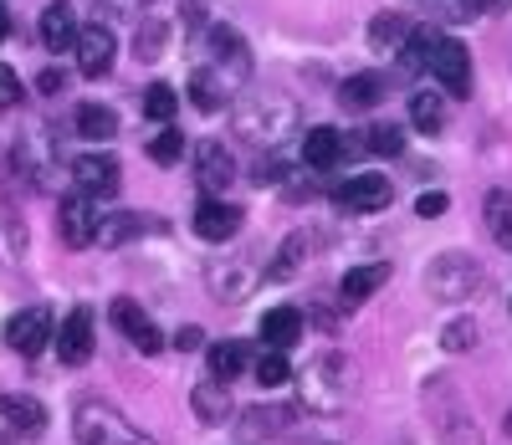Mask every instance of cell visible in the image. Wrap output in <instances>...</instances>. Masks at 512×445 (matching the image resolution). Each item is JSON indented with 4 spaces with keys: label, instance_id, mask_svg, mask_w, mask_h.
Segmentation results:
<instances>
[{
    "label": "cell",
    "instance_id": "6da1fadb",
    "mask_svg": "<svg viewBox=\"0 0 512 445\" xmlns=\"http://www.w3.org/2000/svg\"><path fill=\"white\" fill-rule=\"evenodd\" d=\"M415 67H425L451 98H466L472 93V57H466V47L456 36H446V31H431V26H410V36H405V47H400Z\"/></svg>",
    "mask_w": 512,
    "mask_h": 445
},
{
    "label": "cell",
    "instance_id": "7a4b0ae2",
    "mask_svg": "<svg viewBox=\"0 0 512 445\" xmlns=\"http://www.w3.org/2000/svg\"><path fill=\"white\" fill-rule=\"evenodd\" d=\"M354 364L344 353H318V359L297 374V405L308 415H338L354 399Z\"/></svg>",
    "mask_w": 512,
    "mask_h": 445
},
{
    "label": "cell",
    "instance_id": "3957f363",
    "mask_svg": "<svg viewBox=\"0 0 512 445\" xmlns=\"http://www.w3.org/2000/svg\"><path fill=\"white\" fill-rule=\"evenodd\" d=\"M425 399V420H431V430L446 440V445H482V430L472 420V405H466V394L456 389L451 374H431L420 389Z\"/></svg>",
    "mask_w": 512,
    "mask_h": 445
},
{
    "label": "cell",
    "instance_id": "277c9868",
    "mask_svg": "<svg viewBox=\"0 0 512 445\" xmlns=\"http://www.w3.org/2000/svg\"><path fill=\"white\" fill-rule=\"evenodd\" d=\"M482 282H487L482 261L466 256V251H441L431 266H425V292H431L436 302H466L472 292H482Z\"/></svg>",
    "mask_w": 512,
    "mask_h": 445
},
{
    "label": "cell",
    "instance_id": "5b68a950",
    "mask_svg": "<svg viewBox=\"0 0 512 445\" xmlns=\"http://www.w3.org/2000/svg\"><path fill=\"white\" fill-rule=\"evenodd\" d=\"M77 440L82 445H149L134 425H128L118 410L98 405V399H88V405H77V420H72Z\"/></svg>",
    "mask_w": 512,
    "mask_h": 445
},
{
    "label": "cell",
    "instance_id": "8992f818",
    "mask_svg": "<svg viewBox=\"0 0 512 445\" xmlns=\"http://www.w3.org/2000/svg\"><path fill=\"white\" fill-rule=\"evenodd\" d=\"M390 200H395V185L384 174H349L333 190V205L344 215H379V210H390Z\"/></svg>",
    "mask_w": 512,
    "mask_h": 445
},
{
    "label": "cell",
    "instance_id": "52a82bcc",
    "mask_svg": "<svg viewBox=\"0 0 512 445\" xmlns=\"http://www.w3.org/2000/svg\"><path fill=\"white\" fill-rule=\"evenodd\" d=\"M52 313L47 307H26V313H16L11 323H6V343L16 348V353H26V359H36L41 348L52 343Z\"/></svg>",
    "mask_w": 512,
    "mask_h": 445
},
{
    "label": "cell",
    "instance_id": "ba28073f",
    "mask_svg": "<svg viewBox=\"0 0 512 445\" xmlns=\"http://www.w3.org/2000/svg\"><path fill=\"white\" fill-rule=\"evenodd\" d=\"M98 215H103V210L93 205V195H82V190L67 195L62 210H57V220H62V241L77 246V251H82V246H93V236H98Z\"/></svg>",
    "mask_w": 512,
    "mask_h": 445
},
{
    "label": "cell",
    "instance_id": "9c48e42d",
    "mask_svg": "<svg viewBox=\"0 0 512 445\" xmlns=\"http://www.w3.org/2000/svg\"><path fill=\"white\" fill-rule=\"evenodd\" d=\"M57 359H62L67 369H77V364L93 359V313H88V307H72L67 323L57 328Z\"/></svg>",
    "mask_w": 512,
    "mask_h": 445
},
{
    "label": "cell",
    "instance_id": "30bf717a",
    "mask_svg": "<svg viewBox=\"0 0 512 445\" xmlns=\"http://www.w3.org/2000/svg\"><path fill=\"white\" fill-rule=\"evenodd\" d=\"M72 52H77V67H82V77H103V72L113 67L118 41H113V31H108V26H77Z\"/></svg>",
    "mask_w": 512,
    "mask_h": 445
},
{
    "label": "cell",
    "instance_id": "8fae6325",
    "mask_svg": "<svg viewBox=\"0 0 512 445\" xmlns=\"http://www.w3.org/2000/svg\"><path fill=\"white\" fill-rule=\"evenodd\" d=\"M241 231V205H231V200H216V195H210V200H200V210H195V236L200 241H231Z\"/></svg>",
    "mask_w": 512,
    "mask_h": 445
},
{
    "label": "cell",
    "instance_id": "7c38bea8",
    "mask_svg": "<svg viewBox=\"0 0 512 445\" xmlns=\"http://www.w3.org/2000/svg\"><path fill=\"white\" fill-rule=\"evenodd\" d=\"M72 180H77L82 195L108 200V195H118V159H108V154H82V159L72 164Z\"/></svg>",
    "mask_w": 512,
    "mask_h": 445
},
{
    "label": "cell",
    "instance_id": "4fadbf2b",
    "mask_svg": "<svg viewBox=\"0 0 512 445\" xmlns=\"http://www.w3.org/2000/svg\"><path fill=\"white\" fill-rule=\"evenodd\" d=\"M190 410L200 415V425H226L236 415V399H231V384L221 379H200L190 389Z\"/></svg>",
    "mask_w": 512,
    "mask_h": 445
},
{
    "label": "cell",
    "instance_id": "5bb4252c",
    "mask_svg": "<svg viewBox=\"0 0 512 445\" xmlns=\"http://www.w3.org/2000/svg\"><path fill=\"white\" fill-rule=\"evenodd\" d=\"M384 282H390V261L354 266V272H344V282H338V302H344V307H359V302H364V297H374Z\"/></svg>",
    "mask_w": 512,
    "mask_h": 445
},
{
    "label": "cell",
    "instance_id": "9a60e30c",
    "mask_svg": "<svg viewBox=\"0 0 512 445\" xmlns=\"http://www.w3.org/2000/svg\"><path fill=\"white\" fill-rule=\"evenodd\" d=\"M195 164H200V185L216 195V190H226L231 180H236V164H231V154L216 144V139H205L200 149H195Z\"/></svg>",
    "mask_w": 512,
    "mask_h": 445
},
{
    "label": "cell",
    "instance_id": "2e32d148",
    "mask_svg": "<svg viewBox=\"0 0 512 445\" xmlns=\"http://www.w3.org/2000/svg\"><path fill=\"white\" fill-rule=\"evenodd\" d=\"M0 420H6L11 430H21V435H36L41 425H47V405L31 399V394H0Z\"/></svg>",
    "mask_w": 512,
    "mask_h": 445
},
{
    "label": "cell",
    "instance_id": "e0dca14e",
    "mask_svg": "<svg viewBox=\"0 0 512 445\" xmlns=\"http://www.w3.org/2000/svg\"><path fill=\"white\" fill-rule=\"evenodd\" d=\"M205 364H210V379L231 384V379H241V374L251 369V348H246V343H236V338H226V343H210Z\"/></svg>",
    "mask_w": 512,
    "mask_h": 445
},
{
    "label": "cell",
    "instance_id": "ac0fdd59",
    "mask_svg": "<svg viewBox=\"0 0 512 445\" xmlns=\"http://www.w3.org/2000/svg\"><path fill=\"white\" fill-rule=\"evenodd\" d=\"M344 159V133L338 128H308L303 133V164L308 169H333Z\"/></svg>",
    "mask_w": 512,
    "mask_h": 445
},
{
    "label": "cell",
    "instance_id": "d6986e66",
    "mask_svg": "<svg viewBox=\"0 0 512 445\" xmlns=\"http://www.w3.org/2000/svg\"><path fill=\"white\" fill-rule=\"evenodd\" d=\"M338 103H344V113H369L374 103H384V77L379 72H354L344 87H338Z\"/></svg>",
    "mask_w": 512,
    "mask_h": 445
},
{
    "label": "cell",
    "instance_id": "ffe728a7",
    "mask_svg": "<svg viewBox=\"0 0 512 445\" xmlns=\"http://www.w3.org/2000/svg\"><path fill=\"white\" fill-rule=\"evenodd\" d=\"M308 246H313V241H308L303 231H292V236L282 241V251L267 261V272H262V277H267V282H287V277H297V272H303V261H308Z\"/></svg>",
    "mask_w": 512,
    "mask_h": 445
},
{
    "label": "cell",
    "instance_id": "44dd1931",
    "mask_svg": "<svg viewBox=\"0 0 512 445\" xmlns=\"http://www.w3.org/2000/svg\"><path fill=\"white\" fill-rule=\"evenodd\" d=\"M297 338H303V313H297V307H272V313L262 318V343L267 348H292Z\"/></svg>",
    "mask_w": 512,
    "mask_h": 445
},
{
    "label": "cell",
    "instance_id": "7402d4cb",
    "mask_svg": "<svg viewBox=\"0 0 512 445\" xmlns=\"http://www.w3.org/2000/svg\"><path fill=\"white\" fill-rule=\"evenodd\" d=\"M72 41H77V21H72L67 6L41 11V47L47 52H72Z\"/></svg>",
    "mask_w": 512,
    "mask_h": 445
},
{
    "label": "cell",
    "instance_id": "603a6c76",
    "mask_svg": "<svg viewBox=\"0 0 512 445\" xmlns=\"http://www.w3.org/2000/svg\"><path fill=\"white\" fill-rule=\"evenodd\" d=\"M72 123H77L82 139H98V144L118 133V113H113L108 103H82V108L72 113Z\"/></svg>",
    "mask_w": 512,
    "mask_h": 445
},
{
    "label": "cell",
    "instance_id": "cb8c5ba5",
    "mask_svg": "<svg viewBox=\"0 0 512 445\" xmlns=\"http://www.w3.org/2000/svg\"><path fill=\"white\" fill-rule=\"evenodd\" d=\"M226 98H231V87H226L216 72H210V67H200V72L190 77V103H195L200 113H221Z\"/></svg>",
    "mask_w": 512,
    "mask_h": 445
},
{
    "label": "cell",
    "instance_id": "d4e9b609",
    "mask_svg": "<svg viewBox=\"0 0 512 445\" xmlns=\"http://www.w3.org/2000/svg\"><path fill=\"white\" fill-rule=\"evenodd\" d=\"M210 52H216V62H231L241 77L251 72V57H246V41L231 31V26H210Z\"/></svg>",
    "mask_w": 512,
    "mask_h": 445
},
{
    "label": "cell",
    "instance_id": "484cf974",
    "mask_svg": "<svg viewBox=\"0 0 512 445\" xmlns=\"http://www.w3.org/2000/svg\"><path fill=\"white\" fill-rule=\"evenodd\" d=\"M256 420H246L241 430L246 435H282V430H292L297 425V415H303V405L297 410H287V405H267V410H251Z\"/></svg>",
    "mask_w": 512,
    "mask_h": 445
},
{
    "label": "cell",
    "instance_id": "4316f807",
    "mask_svg": "<svg viewBox=\"0 0 512 445\" xmlns=\"http://www.w3.org/2000/svg\"><path fill=\"white\" fill-rule=\"evenodd\" d=\"M487 231H492V241L512 256V200H507L502 190L487 195Z\"/></svg>",
    "mask_w": 512,
    "mask_h": 445
},
{
    "label": "cell",
    "instance_id": "83f0119b",
    "mask_svg": "<svg viewBox=\"0 0 512 445\" xmlns=\"http://www.w3.org/2000/svg\"><path fill=\"white\" fill-rule=\"evenodd\" d=\"M405 36H410V21H405V16H395V11L369 21V41H374L379 52H400V47H405Z\"/></svg>",
    "mask_w": 512,
    "mask_h": 445
},
{
    "label": "cell",
    "instance_id": "f1b7e54d",
    "mask_svg": "<svg viewBox=\"0 0 512 445\" xmlns=\"http://www.w3.org/2000/svg\"><path fill=\"white\" fill-rule=\"evenodd\" d=\"M251 282H256L251 266H226V272H210V287H216L221 302H241V297L251 292Z\"/></svg>",
    "mask_w": 512,
    "mask_h": 445
},
{
    "label": "cell",
    "instance_id": "f546056e",
    "mask_svg": "<svg viewBox=\"0 0 512 445\" xmlns=\"http://www.w3.org/2000/svg\"><path fill=\"white\" fill-rule=\"evenodd\" d=\"M410 123L425 128V133H441V123H446V103H441L436 93H415V98H410Z\"/></svg>",
    "mask_w": 512,
    "mask_h": 445
},
{
    "label": "cell",
    "instance_id": "4dcf8cb0",
    "mask_svg": "<svg viewBox=\"0 0 512 445\" xmlns=\"http://www.w3.org/2000/svg\"><path fill=\"white\" fill-rule=\"evenodd\" d=\"M251 374H256V379H262L267 389H277V384H287V379H292V364H287V348H267V353H262V359H256V364H251Z\"/></svg>",
    "mask_w": 512,
    "mask_h": 445
},
{
    "label": "cell",
    "instance_id": "1f68e13d",
    "mask_svg": "<svg viewBox=\"0 0 512 445\" xmlns=\"http://www.w3.org/2000/svg\"><path fill=\"white\" fill-rule=\"evenodd\" d=\"M128 236H139V215H98V246H118V241H128Z\"/></svg>",
    "mask_w": 512,
    "mask_h": 445
},
{
    "label": "cell",
    "instance_id": "d6a6232c",
    "mask_svg": "<svg viewBox=\"0 0 512 445\" xmlns=\"http://www.w3.org/2000/svg\"><path fill=\"white\" fill-rule=\"evenodd\" d=\"M175 108H180V93H175V87L154 82L149 93H144V113H149L154 123H169V118H175Z\"/></svg>",
    "mask_w": 512,
    "mask_h": 445
},
{
    "label": "cell",
    "instance_id": "836d02e7",
    "mask_svg": "<svg viewBox=\"0 0 512 445\" xmlns=\"http://www.w3.org/2000/svg\"><path fill=\"white\" fill-rule=\"evenodd\" d=\"M108 318L118 323V333H123V338H134V333H139V328L149 323V318H144V307H139L134 297H118V302L108 307Z\"/></svg>",
    "mask_w": 512,
    "mask_h": 445
},
{
    "label": "cell",
    "instance_id": "e575fe53",
    "mask_svg": "<svg viewBox=\"0 0 512 445\" xmlns=\"http://www.w3.org/2000/svg\"><path fill=\"white\" fill-rule=\"evenodd\" d=\"M180 154H185L180 128H164V133H154V139H149V159L154 164H180Z\"/></svg>",
    "mask_w": 512,
    "mask_h": 445
},
{
    "label": "cell",
    "instance_id": "d590c367",
    "mask_svg": "<svg viewBox=\"0 0 512 445\" xmlns=\"http://www.w3.org/2000/svg\"><path fill=\"white\" fill-rule=\"evenodd\" d=\"M164 21H144L139 26V36H134V52H139V62H159V52H164Z\"/></svg>",
    "mask_w": 512,
    "mask_h": 445
},
{
    "label": "cell",
    "instance_id": "8d00e7d4",
    "mask_svg": "<svg viewBox=\"0 0 512 445\" xmlns=\"http://www.w3.org/2000/svg\"><path fill=\"white\" fill-rule=\"evenodd\" d=\"M441 348L446 353H466V348H477V323L472 318H451L446 333H441Z\"/></svg>",
    "mask_w": 512,
    "mask_h": 445
},
{
    "label": "cell",
    "instance_id": "74e56055",
    "mask_svg": "<svg viewBox=\"0 0 512 445\" xmlns=\"http://www.w3.org/2000/svg\"><path fill=\"white\" fill-rule=\"evenodd\" d=\"M369 149H374V154H400V149H405V133H400L395 123H374V128H369Z\"/></svg>",
    "mask_w": 512,
    "mask_h": 445
},
{
    "label": "cell",
    "instance_id": "f35d334b",
    "mask_svg": "<svg viewBox=\"0 0 512 445\" xmlns=\"http://www.w3.org/2000/svg\"><path fill=\"white\" fill-rule=\"evenodd\" d=\"M446 210H451V195H441V190H431V195L415 200V215H420V220H441Z\"/></svg>",
    "mask_w": 512,
    "mask_h": 445
},
{
    "label": "cell",
    "instance_id": "ab89813d",
    "mask_svg": "<svg viewBox=\"0 0 512 445\" xmlns=\"http://www.w3.org/2000/svg\"><path fill=\"white\" fill-rule=\"evenodd\" d=\"M251 180H256V185H282V180H287V164H282V159H256Z\"/></svg>",
    "mask_w": 512,
    "mask_h": 445
},
{
    "label": "cell",
    "instance_id": "60d3db41",
    "mask_svg": "<svg viewBox=\"0 0 512 445\" xmlns=\"http://www.w3.org/2000/svg\"><path fill=\"white\" fill-rule=\"evenodd\" d=\"M21 103V77L11 67H0V108H16Z\"/></svg>",
    "mask_w": 512,
    "mask_h": 445
},
{
    "label": "cell",
    "instance_id": "b9f144b4",
    "mask_svg": "<svg viewBox=\"0 0 512 445\" xmlns=\"http://www.w3.org/2000/svg\"><path fill=\"white\" fill-rule=\"evenodd\" d=\"M128 343H134L139 353H159V348H164V333H159L154 323H144V328H139L134 338H128Z\"/></svg>",
    "mask_w": 512,
    "mask_h": 445
},
{
    "label": "cell",
    "instance_id": "7bdbcfd3",
    "mask_svg": "<svg viewBox=\"0 0 512 445\" xmlns=\"http://www.w3.org/2000/svg\"><path fill=\"white\" fill-rule=\"evenodd\" d=\"M36 87H41V93H47V98H57V93H62V87H67V77H62L57 67H47V72H41V77H36Z\"/></svg>",
    "mask_w": 512,
    "mask_h": 445
},
{
    "label": "cell",
    "instance_id": "ee69618b",
    "mask_svg": "<svg viewBox=\"0 0 512 445\" xmlns=\"http://www.w3.org/2000/svg\"><path fill=\"white\" fill-rule=\"evenodd\" d=\"M200 343H205V333H200V328H195V323H185V328H180V333H175V348H185V353H195V348H200Z\"/></svg>",
    "mask_w": 512,
    "mask_h": 445
},
{
    "label": "cell",
    "instance_id": "f6af8a7d",
    "mask_svg": "<svg viewBox=\"0 0 512 445\" xmlns=\"http://www.w3.org/2000/svg\"><path fill=\"white\" fill-rule=\"evenodd\" d=\"M6 36H11V11L0 6V41H6Z\"/></svg>",
    "mask_w": 512,
    "mask_h": 445
},
{
    "label": "cell",
    "instance_id": "bcb514c9",
    "mask_svg": "<svg viewBox=\"0 0 512 445\" xmlns=\"http://www.w3.org/2000/svg\"><path fill=\"white\" fill-rule=\"evenodd\" d=\"M461 6H466V11H482V6H487V0H461Z\"/></svg>",
    "mask_w": 512,
    "mask_h": 445
},
{
    "label": "cell",
    "instance_id": "7dc6e473",
    "mask_svg": "<svg viewBox=\"0 0 512 445\" xmlns=\"http://www.w3.org/2000/svg\"><path fill=\"white\" fill-rule=\"evenodd\" d=\"M502 430H507V440H512V410H507V415H502Z\"/></svg>",
    "mask_w": 512,
    "mask_h": 445
}]
</instances>
